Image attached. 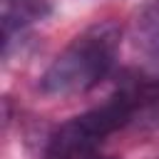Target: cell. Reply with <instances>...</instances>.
I'll use <instances>...</instances> for the list:
<instances>
[{
    "label": "cell",
    "instance_id": "1",
    "mask_svg": "<svg viewBox=\"0 0 159 159\" xmlns=\"http://www.w3.org/2000/svg\"><path fill=\"white\" fill-rule=\"evenodd\" d=\"M122 30L117 22L104 20L89 25L47 65L40 77V89L52 97H72L97 87L114 67Z\"/></svg>",
    "mask_w": 159,
    "mask_h": 159
},
{
    "label": "cell",
    "instance_id": "2",
    "mask_svg": "<svg viewBox=\"0 0 159 159\" xmlns=\"http://www.w3.org/2000/svg\"><path fill=\"white\" fill-rule=\"evenodd\" d=\"M117 132L112 114L99 104L60 124L45 142L42 159H117L102 149L104 139Z\"/></svg>",
    "mask_w": 159,
    "mask_h": 159
},
{
    "label": "cell",
    "instance_id": "3",
    "mask_svg": "<svg viewBox=\"0 0 159 159\" xmlns=\"http://www.w3.org/2000/svg\"><path fill=\"white\" fill-rule=\"evenodd\" d=\"M132 112V127L154 129L159 127V80L152 77H127L117 87Z\"/></svg>",
    "mask_w": 159,
    "mask_h": 159
},
{
    "label": "cell",
    "instance_id": "4",
    "mask_svg": "<svg viewBox=\"0 0 159 159\" xmlns=\"http://www.w3.org/2000/svg\"><path fill=\"white\" fill-rule=\"evenodd\" d=\"M50 0H0V20H2V45L10 47L12 37L25 27L45 20L50 15Z\"/></svg>",
    "mask_w": 159,
    "mask_h": 159
},
{
    "label": "cell",
    "instance_id": "5",
    "mask_svg": "<svg viewBox=\"0 0 159 159\" xmlns=\"http://www.w3.org/2000/svg\"><path fill=\"white\" fill-rule=\"evenodd\" d=\"M134 42L142 52L159 57V0H147L134 17Z\"/></svg>",
    "mask_w": 159,
    "mask_h": 159
}]
</instances>
